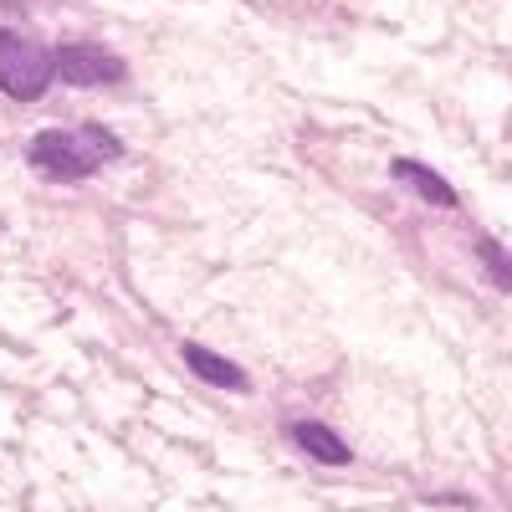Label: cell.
<instances>
[{
  "instance_id": "obj_1",
  "label": "cell",
  "mask_w": 512,
  "mask_h": 512,
  "mask_svg": "<svg viewBox=\"0 0 512 512\" xmlns=\"http://www.w3.org/2000/svg\"><path fill=\"white\" fill-rule=\"evenodd\" d=\"M26 154L47 180H88L93 169H103L108 159L123 154V144L108 134V128L82 123V128H41Z\"/></svg>"
},
{
  "instance_id": "obj_2",
  "label": "cell",
  "mask_w": 512,
  "mask_h": 512,
  "mask_svg": "<svg viewBox=\"0 0 512 512\" xmlns=\"http://www.w3.org/2000/svg\"><path fill=\"white\" fill-rule=\"evenodd\" d=\"M52 52L21 31H0V93L16 103H36L52 88Z\"/></svg>"
},
{
  "instance_id": "obj_3",
  "label": "cell",
  "mask_w": 512,
  "mask_h": 512,
  "mask_svg": "<svg viewBox=\"0 0 512 512\" xmlns=\"http://www.w3.org/2000/svg\"><path fill=\"white\" fill-rule=\"evenodd\" d=\"M52 72L62 82H72V88H103V82H123V62L103 47H62L52 52Z\"/></svg>"
},
{
  "instance_id": "obj_4",
  "label": "cell",
  "mask_w": 512,
  "mask_h": 512,
  "mask_svg": "<svg viewBox=\"0 0 512 512\" xmlns=\"http://www.w3.org/2000/svg\"><path fill=\"white\" fill-rule=\"evenodd\" d=\"M292 441L303 446L313 461H323V466H349V461H354L349 441L338 436L333 425H323V420H297V425H292Z\"/></svg>"
},
{
  "instance_id": "obj_5",
  "label": "cell",
  "mask_w": 512,
  "mask_h": 512,
  "mask_svg": "<svg viewBox=\"0 0 512 512\" xmlns=\"http://www.w3.org/2000/svg\"><path fill=\"white\" fill-rule=\"evenodd\" d=\"M180 354H185V364L195 369V379L216 384V390H236V395L251 390V379H246L241 364H231V359H221V354H210V349H200V344H185Z\"/></svg>"
},
{
  "instance_id": "obj_6",
  "label": "cell",
  "mask_w": 512,
  "mask_h": 512,
  "mask_svg": "<svg viewBox=\"0 0 512 512\" xmlns=\"http://www.w3.org/2000/svg\"><path fill=\"white\" fill-rule=\"evenodd\" d=\"M390 175H395V180H405V185H410V190H415L420 200H431V205H446V210L456 205V190H451V185H446V180L436 175L431 164H420V159H395V164H390Z\"/></svg>"
},
{
  "instance_id": "obj_7",
  "label": "cell",
  "mask_w": 512,
  "mask_h": 512,
  "mask_svg": "<svg viewBox=\"0 0 512 512\" xmlns=\"http://www.w3.org/2000/svg\"><path fill=\"white\" fill-rule=\"evenodd\" d=\"M482 262L492 267V282L497 287H512V267H507V256H502V246L492 236H482Z\"/></svg>"
}]
</instances>
